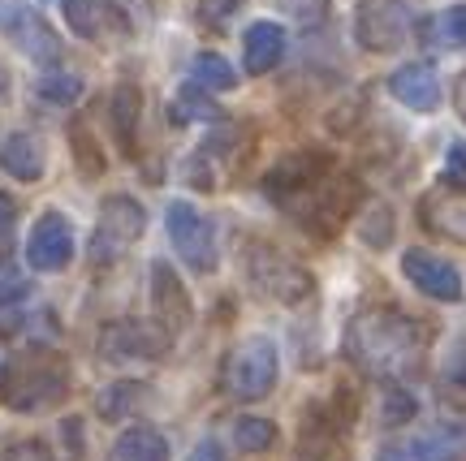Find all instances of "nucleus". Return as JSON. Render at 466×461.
I'll use <instances>...</instances> for the list:
<instances>
[{"label": "nucleus", "mask_w": 466, "mask_h": 461, "mask_svg": "<svg viewBox=\"0 0 466 461\" xmlns=\"http://www.w3.org/2000/svg\"><path fill=\"white\" fill-rule=\"evenodd\" d=\"M423 346H428V332L415 315L398 311V306H371V311H359L346 324V336H341V349L346 358L363 376L384 379L393 384L401 376H415L419 358H423Z\"/></svg>", "instance_id": "1"}, {"label": "nucleus", "mask_w": 466, "mask_h": 461, "mask_svg": "<svg viewBox=\"0 0 466 461\" xmlns=\"http://www.w3.org/2000/svg\"><path fill=\"white\" fill-rule=\"evenodd\" d=\"M277 376H281V354L268 336H247L229 349L225 358V393L238 396V401H259L277 388Z\"/></svg>", "instance_id": "2"}, {"label": "nucleus", "mask_w": 466, "mask_h": 461, "mask_svg": "<svg viewBox=\"0 0 466 461\" xmlns=\"http://www.w3.org/2000/svg\"><path fill=\"white\" fill-rule=\"evenodd\" d=\"M359 198H363V185L354 182L350 173H329L311 195L299 198V203L285 207V212H294L302 225L311 233H319V237H333L350 215L359 212Z\"/></svg>", "instance_id": "3"}, {"label": "nucleus", "mask_w": 466, "mask_h": 461, "mask_svg": "<svg viewBox=\"0 0 466 461\" xmlns=\"http://www.w3.org/2000/svg\"><path fill=\"white\" fill-rule=\"evenodd\" d=\"M247 276L255 289H264L272 302H285V306H299V302H307L311 297V289H316V280H311V272L302 264H294V259H285L281 250L272 246H250L247 255Z\"/></svg>", "instance_id": "4"}, {"label": "nucleus", "mask_w": 466, "mask_h": 461, "mask_svg": "<svg viewBox=\"0 0 466 461\" xmlns=\"http://www.w3.org/2000/svg\"><path fill=\"white\" fill-rule=\"evenodd\" d=\"M168 346L173 336L147 319H113L100 328V341H96L104 363H156L168 354Z\"/></svg>", "instance_id": "5"}, {"label": "nucleus", "mask_w": 466, "mask_h": 461, "mask_svg": "<svg viewBox=\"0 0 466 461\" xmlns=\"http://www.w3.org/2000/svg\"><path fill=\"white\" fill-rule=\"evenodd\" d=\"M354 39L363 52L389 56L410 39V9L406 0H359L354 5Z\"/></svg>", "instance_id": "6"}, {"label": "nucleus", "mask_w": 466, "mask_h": 461, "mask_svg": "<svg viewBox=\"0 0 466 461\" xmlns=\"http://www.w3.org/2000/svg\"><path fill=\"white\" fill-rule=\"evenodd\" d=\"M165 229H168L173 250L186 259V267H190V272H203V276H208V272L217 267V233H212V220L195 212L186 198L168 203Z\"/></svg>", "instance_id": "7"}, {"label": "nucleus", "mask_w": 466, "mask_h": 461, "mask_svg": "<svg viewBox=\"0 0 466 461\" xmlns=\"http://www.w3.org/2000/svg\"><path fill=\"white\" fill-rule=\"evenodd\" d=\"M143 229H147V212L130 195L104 198L100 225H96V237H91V259L96 264H113L121 250H130L143 237Z\"/></svg>", "instance_id": "8"}, {"label": "nucleus", "mask_w": 466, "mask_h": 461, "mask_svg": "<svg viewBox=\"0 0 466 461\" xmlns=\"http://www.w3.org/2000/svg\"><path fill=\"white\" fill-rule=\"evenodd\" d=\"M329 173H333V155H329V151H319V147H307V151L285 155L281 165L264 177V190L277 198L281 207H294V203L311 195Z\"/></svg>", "instance_id": "9"}, {"label": "nucleus", "mask_w": 466, "mask_h": 461, "mask_svg": "<svg viewBox=\"0 0 466 461\" xmlns=\"http://www.w3.org/2000/svg\"><path fill=\"white\" fill-rule=\"evenodd\" d=\"M69 31L86 44H116L130 39V17L116 0H66Z\"/></svg>", "instance_id": "10"}, {"label": "nucleus", "mask_w": 466, "mask_h": 461, "mask_svg": "<svg viewBox=\"0 0 466 461\" xmlns=\"http://www.w3.org/2000/svg\"><path fill=\"white\" fill-rule=\"evenodd\" d=\"M74 259V229L61 212H44L26 237V264L35 272H66Z\"/></svg>", "instance_id": "11"}, {"label": "nucleus", "mask_w": 466, "mask_h": 461, "mask_svg": "<svg viewBox=\"0 0 466 461\" xmlns=\"http://www.w3.org/2000/svg\"><path fill=\"white\" fill-rule=\"evenodd\" d=\"M401 272L406 280L415 285L419 294H428L432 302H462V272L450 264V259H441L432 250H406L401 255Z\"/></svg>", "instance_id": "12"}, {"label": "nucleus", "mask_w": 466, "mask_h": 461, "mask_svg": "<svg viewBox=\"0 0 466 461\" xmlns=\"http://www.w3.org/2000/svg\"><path fill=\"white\" fill-rule=\"evenodd\" d=\"M151 311H156V324H160L168 336H177V332L190 328V315H195L182 276H177L173 264H165V259L151 264Z\"/></svg>", "instance_id": "13"}, {"label": "nucleus", "mask_w": 466, "mask_h": 461, "mask_svg": "<svg viewBox=\"0 0 466 461\" xmlns=\"http://www.w3.org/2000/svg\"><path fill=\"white\" fill-rule=\"evenodd\" d=\"M0 26H5V35H9L31 61L52 65V61L61 56V39L52 35V26L35 14L31 5H5V9H0Z\"/></svg>", "instance_id": "14"}, {"label": "nucleus", "mask_w": 466, "mask_h": 461, "mask_svg": "<svg viewBox=\"0 0 466 461\" xmlns=\"http://www.w3.org/2000/svg\"><path fill=\"white\" fill-rule=\"evenodd\" d=\"M66 388H69V379L61 366L39 363V366H31V371H22V376L9 379L5 401L22 414H39V410H48V406H56V401L66 396Z\"/></svg>", "instance_id": "15"}, {"label": "nucleus", "mask_w": 466, "mask_h": 461, "mask_svg": "<svg viewBox=\"0 0 466 461\" xmlns=\"http://www.w3.org/2000/svg\"><path fill=\"white\" fill-rule=\"evenodd\" d=\"M389 91L398 104H406L410 113H436L441 108V78L428 61H410V65L393 69L389 78Z\"/></svg>", "instance_id": "16"}, {"label": "nucleus", "mask_w": 466, "mask_h": 461, "mask_svg": "<svg viewBox=\"0 0 466 461\" xmlns=\"http://www.w3.org/2000/svg\"><path fill=\"white\" fill-rule=\"evenodd\" d=\"M285 48H289V35H285L281 22H250L247 35H242V65L247 74H272V69L285 61Z\"/></svg>", "instance_id": "17"}, {"label": "nucleus", "mask_w": 466, "mask_h": 461, "mask_svg": "<svg viewBox=\"0 0 466 461\" xmlns=\"http://www.w3.org/2000/svg\"><path fill=\"white\" fill-rule=\"evenodd\" d=\"M0 168L17 182H39L44 177V143L35 134H9L0 143Z\"/></svg>", "instance_id": "18"}, {"label": "nucleus", "mask_w": 466, "mask_h": 461, "mask_svg": "<svg viewBox=\"0 0 466 461\" xmlns=\"http://www.w3.org/2000/svg\"><path fill=\"white\" fill-rule=\"evenodd\" d=\"M423 461H466V418H445L415 440Z\"/></svg>", "instance_id": "19"}, {"label": "nucleus", "mask_w": 466, "mask_h": 461, "mask_svg": "<svg viewBox=\"0 0 466 461\" xmlns=\"http://www.w3.org/2000/svg\"><path fill=\"white\" fill-rule=\"evenodd\" d=\"M138 113H143V95H138V86L121 83L113 91L108 116H113V134H116V143H121L126 155H134V147H138Z\"/></svg>", "instance_id": "20"}, {"label": "nucleus", "mask_w": 466, "mask_h": 461, "mask_svg": "<svg viewBox=\"0 0 466 461\" xmlns=\"http://www.w3.org/2000/svg\"><path fill=\"white\" fill-rule=\"evenodd\" d=\"M333 448V414L329 406H307L299 431V461H324Z\"/></svg>", "instance_id": "21"}, {"label": "nucleus", "mask_w": 466, "mask_h": 461, "mask_svg": "<svg viewBox=\"0 0 466 461\" xmlns=\"http://www.w3.org/2000/svg\"><path fill=\"white\" fill-rule=\"evenodd\" d=\"M113 461H168V440L156 427H130L113 445Z\"/></svg>", "instance_id": "22"}, {"label": "nucleus", "mask_w": 466, "mask_h": 461, "mask_svg": "<svg viewBox=\"0 0 466 461\" xmlns=\"http://www.w3.org/2000/svg\"><path fill=\"white\" fill-rule=\"evenodd\" d=\"M190 78H195L199 91H233V86H238L233 65L225 61V56H217V52H199L195 65H190Z\"/></svg>", "instance_id": "23"}, {"label": "nucleus", "mask_w": 466, "mask_h": 461, "mask_svg": "<svg viewBox=\"0 0 466 461\" xmlns=\"http://www.w3.org/2000/svg\"><path fill=\"white\" fill-rule=\"evenodd\" d=\"M233 445L242 448V453H268V448L277 445V423L255 418V414H242V418L233 423Z\"/></svg>", "instance_id": "24"}, {"label": "nucleus", "mask_w": 466, "mask_h": 461, "mask_svg": "<svg viewBox=\"0 0 466 461\" xmlns=\"http://www.w3.org/2000/svg\"><path fill=\"white\" fill-rule=\"evenodd\" d=\"M393 225H398V220H393V207L376 198V203H367L363 207V225H359V233H363V242L371 250H384L389 242H393Z\"/></svg>", "instance_id": "25"}, {"label": "nucleus", "mask_w": 466, "mask_h": 461, "mask_svg": "<svg viewBox=\"0 0 466 461\" xmlns=\"http://www.w3.org/2000/svg\"><path fill=\"white\" fill-rule=\"evenodd\" d=\"M143 384H113V388H104L100 401H96V410H100V418H108V423H116V418H126V414L138 410V401H143Z\"/></svg>", "instance_id": "26"}, {"label": "nucleus", "mask_w": 466, "mask_h": 461, "mask_svg": "<svg viewBox=\"0 0 466 461\" xmlns=\"http://www.w3.org/2000/svg\"><path fill=\"white\" fill-rule=\"evenodd\" d=\"M415 414H419L415 396L406 393L401 384H389V388L380 393V423H384V427H406Z\"/></svg>", "instance_id": "27"}, {"label": "nucleus", "mask_w": 466, "mask_h": 461, "mask_svg": "<svg viewBox=\"0 0 466 461\" xmlns=\"http://www.w3.org/2000/svg\"><path fill=\"white\" fill-rule=\"evenodd\" d=\"M428 35L445 48H466V5H453L445 14H436L428 22Z\"/></svg>", "instance_id": "28"}, {"label": "nucleus", "mask_w": 466, "mask_h": 461, "mask_svg": "<svg viewBox=\"0 0 466 461\" xmlns=\"http://www.w3.org/2000/svg\"><path fill=\"white\" fill-rule=\"evenodd\" d=\"M168 113H173V121H217V104H212V99L203 95L199 86L190 83L182 91V95L173 99V108H168Z\"/></svg>", "instance_id": "29"}, {"label": "nucleus", "mask_w": 466, "mask_h": 461, "mask_svg": "<svg viewBox=\"0 0 466 461\" xmlns=\"http://www.w3.org/2000/svg\"><path fill=\"white\" fill-rule=\"evenodd\" d=\"M69 143H74V160H78V168H83L86 177H100V173H104V155H100V147H96L91 130L74 125V130H69Z\"/></svg>", "instance_id": "30"}, {"label": "nucleus", "mask_w": 466, "mask_h": 461, "mask_svg": "<svg viewBox=\"0 0 466 461\" xmlns=\"http://www.w3.org/2000/svg\"><path fill=\"white\" fill-rule=\"evenodd\" d=\"M39 95L52 99V104H74V99L83 95V78H74V74H48L39 83Z\"/></svg>", "instance_id": "31"}, {"label": "nucleus", "mask_w": 466, "mask_h": 461, "mask_svg": "<svg viewBox=\"0 0 466 461\" xmlns=\"http://www.w3.org/2000/svg\"><path fill=\"white\" fill-rule=\"evenodd\" d=\"M247 0H199V22L203 26H229L233 14H242Z\"/></svg>", "instance_id": "32"}, {"label": "nucleus", "mask_w": 466, "mask_h": 461, "mask_svg": "<svg viewBox=\"0 0 466 461\" xmlns=\"http://www.w3.org/2000/svg\"><path fill=\"white\" fill-rule=\"evenodd\" d=\"M441 182L450 185V190H458V195L466 190V143H453V147H450V155H445V173H441Z\"/></svg>", "instance_id": "33"}, {"label": "nucleus", "mask_w": 466, "mask_h": 461, "mask_svg": "<svg viewBox=\"0 0 466 461\" xmlns=\"http://www.w3.org/2000/svg\"><path fill=\"white\" fill-rule=\"evenodd\" d=\"M0 461H52V448L44 440H14V445H5Z\"/></svg>", "instance_id": "34"}, {"label": "nucleus", "mask_w": 466, "mask_h": 461, "mask_svg": "<svg viewBox=\"0 0 466 461\" xmlns=\"http://www.w3.org/2000/svg\"><path fill=\"white\" fill-rule=\"evenodd\" d=\"M445 379L458 384V388H466V332L450 346V354H445Z\"/></svg>", "instance_id": "35"}, {"label": "nucleus", "mask_w": 466, "mask_h": 461, "mask_svg": "<svg viewBox=\"0 0 466 461\" xmlns=\"http://www.w3.org/2000/svg\"><path fill=\"white\" fill-rule=\"evenodd\" d=\"M14 229H17V203L9 195H0V255L14 242Z\"/></svg>", "instance_id": "36"}, {"label": "nucleus", "mask_w": 466, "mask_h": 461, "mask_svg": "<svg viewBox=\"0 0 466 461\" xmlns=\"http://www.w3.org/2000/svg\"><path fill=\"white\" fill-rule=\"evenodd\" d=\"M376 461H423V457H419L415 440H389V445L376 448Z\"/></svg>", "instance_id": "37"}, {"label": "nucleus", "mask_w": 466, "mask_h": 461, "mask_svg": "<svg viewBox=\"0 0 466 461\" xmlns=\"http://www.w3.org/2000/svg\"><path fill=\"white\" fill-rule=\"evenodd\" d=\"M190 461H225L220 457V448H217V440H203L195 453H190Z\"/></svg>", "instance_id": "38"}, {"label": "nucleus", "mask_w": 466, "mask_h": 461, "mask_svg": "<svg viewBox=\"0 0 466 461\" xmlns=\"http://www.w3.org/2000/svg\"><path fill=\"white\" fill-rule=\"evenodd\" d=\"M453 99H458V113H462V121H466V74L458 78V86H453Z\"/></svg>", "instance_id": "39"}, {"label": "nucleus", "mask_w": 466, "mask_h": 461, "mask_svg": "<svg viewBox=\"0 0 466 461\" xmlns=\"http://www.w3.org/2000/svg\"><path fill=\"white\" fill-rule=\"evenodd\" d=\"M5 371H9V349H5V341H0V379H5Z\"/></svg>", "instance_id": "40"}]
</instances>
